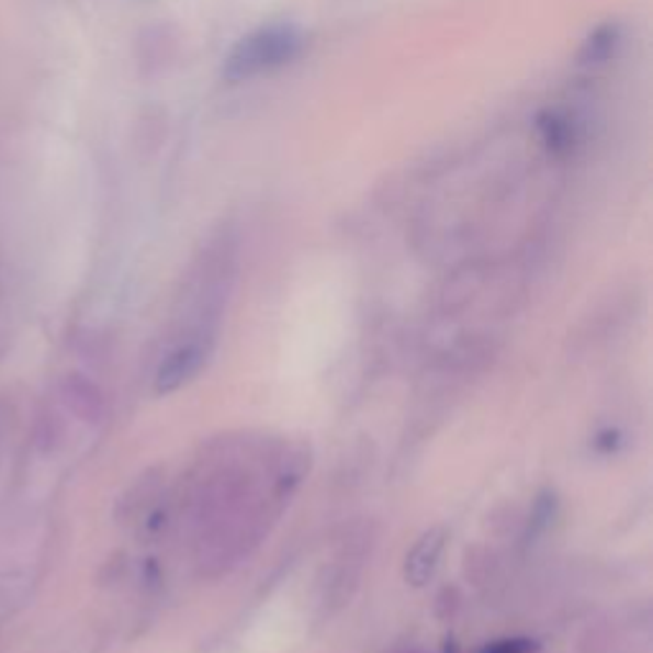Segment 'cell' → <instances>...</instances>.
<instances>
[{
  "mask_svg": "<svg viewBox=\"0 0 653 653\" xmlns=\"http://www.w3.org/2000/svg\"><path fill=\"white\" fill-rule=\"evenodd\" d=\"M212 350V337H187L174 350L164 356L154 378L156 393H174L202 371Z\"/></svg>",
  "mask_w": 653,
  "mask_h": 653,
  "instance_id": "obj_2",
  "label": "cell"
},
{
  "mask_svg": "<svg viewBox=\"0 0 653 653\" xmlns=\"http://www.w3.org/2000/svg\"><path fill=\"white\" fill-rule=\"evenodd\" d=\"M444 549H447V531L442 526H435V529L424 531L406 554V562H404L406 582H412L414 587L427 585L439 570Z\"/></svg>",
  "mask_w": 653,
  "mask_h": 653,
  "instance_id": "obj_3",
  "label": "cell"
},
{
  "mask_svg": "<svg viewBox=\"0 0 653 653\" xmlns=\"http://www.w3.org/2000/svg\"><path fill=\"white\" fill-rule=\"evenodd\" d=\"M306 46L304 31L294 23H266L235 42L223 59V80L230 85L250 82L294 65Z\"/></svg>",
  "mask_w": 653,
  "mask_h": 653,
  "instance_id": "obj_1",
  "label": "cell"
},
{
  "mask_svg": "<svg viewBox=\"0 0 653 653\" xmlns=\"http://www.w3.org/2000/svg\"><path fill=\"white\" fill-rule=\"evenodd\" d=\"M537 128L541 136V144H544L554 156H566L577 144V128L574 123L560 110H544L537 117Z\"/></svg>",
  "mask_w": 653,
  "mask_h": 653,
  "instance_id": "obj_5",
  "label": "cell"
},
{
  "mask_svg": "<svg viewBox=\"0 0 653 653\" xmlns=\"http://www.w3.org/2000/svg\"><path fill=\"white\" fill-rule=\"evenodd\" d=\"M533 651H537V643L529 639H508V641L487 643L480 653H533Z\"/></svg>",
  "mask_w": 653,
  "mask_h": 653,
  "instance_id": "obj_6",
  "label": "cell"
},
{
  "mask_svg": "<svg viewBox=\"0 0 653 653\" xmlns=\"http://www.w3.org/2000/svg\"><path fill=\"white\" fill-rule=\"evenodd\" d=\"M620 44H623V29L620 23H603L593 34L587 36V42L582 44L579 65L585 67H603L616 57Z\"/></svg>",
  "mask_w": 653,
  "mask_h": 653,
  "instance_id": "obj_4",
  "label": "cell"
}]
</instances>
